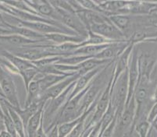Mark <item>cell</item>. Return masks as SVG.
<instances>
[{
    "label": "cell",
    "mask_w": 157,
    "mask_h": 137,
    "mask_svg": "<svg viewBox=\"0 0 157 137\" xmlns=\"http://www.w3.org/2000/svg\"><path fill=\"white\" fill-rule=\"evenodd\" d=\"M128 92V69L123 72L111 88V104L116 110L115 116L119 119L124 110Z\"/></svg>",
    "instance_id": "obj_1"
},
{
    "label": "cell",
    "mask_w": 157,
    "mask_h": 137,
    "mask_svg": "<svg viewBox=\"0 0 157 137\" xmlns=\"http://www.w3.org/2000/svg\"><path fill=\"white\" fill-rule=\"evenodd\" d=\"M0 85L2 88V97L10 104L14 109L22 108L20 104L18 93L12 75L0 65Z\"/></svg>",
    "instance_id": "obj_2"
},
{
    "label": "cell",
    "mask_w": 157,
    "mask_h": 137,
    "mask_svg": "<svg viewBox=\"0 0 157 137\" xmlns=\"http://www.w3.org/2000/svg\"><path fill=\"white\" fill-rule=\"evenodd\" d=\"M113 78L112 75L110 76V79L107 83V85L104 87V90L101 93L99 98L97 102L96 107L95 108V111L92 113V115L90 117V119L88 120V125L85 126H93L98 124L102 119V116L105 113L107 108L109 107V103L111 100V86H112Z\"/></svg>",
    "instance_id": "obj_3"
},
{
    "label": "cell",
    "mask_w": 157,
    "mask_h": 137,
    "mask_svg": "<svg viewBox=\"0 0 157 137\" xmlns=\"http://www.w3.org/2000/svg\"><path fill=\"white\" fill-rule=\"evenodd\" d=\"M54 8V7H53ZM60 17V23L66 28L76 33L79 36L86 38L88 36V31L86 28L78 18L76 13H68L60 9L54 8Z\"/></svg>",
    "instance_id": "obj_4"
},
{
    "label": "cell",
    "mask_w": 157,
    "mask_h": 137,
    "mask_svg": "<svg viewBox=\"0 0 157 137\" xmlns=\"http://www.w3.org/2000/svg\"><path fill=\"white\" fill-rule=\"evenodd\" d=\"M88 31H92L95 34H99L107 39L116 41V42H128V41L124 34L116 28L109 21V20L103 24L93 25Z\"/></svg>",
    "instance_id": "obj_5"
},
{
    "label": "cell",
    "mask_w": 157,
    "mask_h": 137,
    "mask_svg": "<svg viewBox=\"0 0 157 137\" xmlns=\"http://www.w3.org/2000/svg\"><path fill=\"white\" fill-rule=\"evenodd\" d=\"M128 98L125 107L129 104L131 100L134 97V93H135V87H136L137 83L138 80V76H139V68H138V52L135 50L134 48L132 54L130 58L129 65L128 68Z\"/></svg>",
    "instance_id": "obj_6"
},
{
    "label": "cell",
    "mask_w": 157,
    "mask_h": 137,
    "mask_svg": "<svg viewBox=\"0 0 157 137\" xmlns=\"http://www.w3.org/2000/svg\"><path fill=\"white\" fill-rule=\"evenodd\" d=\"M81 76V74L78 72V73L74 74V75L67 77L66 79L63 80H61L60 82H59L58 83L52 86V87L48 88L47 91H45V92L42 93V94H40L38 102L47 103V101H50V100L54 99V98H56V97H58L59 94H62V93L63 92L71 83L75 82Z\"/></svg>",
    "instance_id": "obj_7"
},
{
    "label": "cell",
    "mask_w": 157,
    "mask_h": 137,
    "mask_svg": "<svg viewBox=\"0 0 157 137\" xmlns=\"http://www.w3.org/2000/svg\"><path fill=\"white\" fill-rule=\"evenodd\" d=\"M134 48H135V45H133L132 43H129V45L123 51L122 53L118 55L114 60V67L112 73L113 82L111 88L113 87L116 81L118 79V77L125 70L128 69L130 58H131V55L132 54Z\"/></svg>",
    "instance_id": "obj_8"
},
{
    "label": "cell",
    "mask_w": 157,
    "mask_h": 137,
    "mask_svg": "<svg viewBox=\"0 0 157 137\" xmlns=\"http://www.w3.org/2000/svg\"><path fill=\"white\" fill-rule=\"evenodd\" d=\"M12 17L16 21H17V25L24 27V28H27L28 29L31 30V31L38 33V34H44V35L48 34H55V33H63V34H71L64 31V30L60 29V28L56 27V26L52 25V24H45V23L42 22H27V21L21 20L16 18V17ZM71 35H72V34H71Z\"/></svg>",
    "instance_id": "obj_9"
},
{
    "label": "cell",
    "mask_w": 157,
    "mask_h": 137,
    "mask_svg": "<svg viewBox=\"0 0 157 137\" xmlns=\"http://www.w3.org/2000/svg\"><path fill=\"white\" fill-rule=\"evenodd\" d=\"M107 65H108V64H107ZM107 65L99 66L98 67V68L93 69V70H91L89 71V72H86V73L83 74V75H81V76L77 80L76 82H75L74 88H73L72 91H71V94H70L69 98H68V101L71 100V98H74V97L76 96V95H78L80 92L84 91V90H85V88L93 81V80L95 79V77L100 73L101 72H102V71L104 70V68L106 67Z\"/></svg>",
    "instance_id": "obj_10"
},
{
    "label": "cell",
    "mask_w": 157,
    "mask_h": 137,
    "mask_svg": "<svg viewBox=\"0 0 157 137\" xmlns=\"http://www.w3.org/2000/svg\"><path fill=\"white\" fill-rule=\"evenodd\" d=\"M27 3L41 17L60 23V17L48 1H26Z\"/></svg>",
    "instance_id": "obj_11"
},
{
    "label": "cell",
    "mask_w": 157,
    "mask_h": 137,
    "mask_svg": "<svg viewBox=\"0 0 157 137\" xmlns=\"http://www.w3.org/2000/svg\"><path fill=\"white\" fill-rule=\"evenodd\" d=\"M101 87H102L101 85L97 84L93 80V82L91 84L89 88L85 92V95H84L83 98H82V101H81V108H80V111H81V113H85V111H88L95 103V101H96L97 98H98V96L102 93Z\"/></svg>",
    "instance_id": "obj_12"
},
{
    "label": "cell",
    "mask_w": 157,
    "mask_h": 137,
    "mask_svg": "<svg viewBox=\"0 0 157 137\" xmlns=\"http://www.w3.org/2000/svg\"><path fill=\"white\" fill-rule=\"evenodd\" d=\"M76 73H78V72H76ZM76 73L67 74V75H51V74H42L39 72L35 80H38L40 94H42V93L47 91L48 88L52 87V86H54L55 84L58 83L61 80L66 79L67 77L71 76H73Z\"/></svg>",
    "instance_id": "obj_13"
},
{
    "label": "cell",
    "mask_w": 157,
    "mask_h": 137,
    "mask_svg": "<svg viewBox=\"0 0 157 137\" xmlns=\"http://www.w3.org/2000/svg\"><path fill=\"white\" fill-rule=\"evenodd\" d=\"M45 39L52 45H63L67 43L80 44L85 41V38L79 35H71L63 33H55L45 35Z\"/></svg>",
    "instance_id": "obj_14"
},
{
    "label": "cell",
    "mask_w": 157,
    "mask_h": 137,
    "mask_svg": "<svg viewBox=\"0 0 157 137\" xmlns=\"http://www.w3.org/2000/svg\"><path fill=\"white\" fill-rule=\"evenodd\" d=\"M0 41L16 46L24 47L47 41L46 40H32L18 34H0Z\"/></svg>",
    "instance_id": "obj_15"
},
{
    "label": "cell",
    "mask_w": 157,
    "mask_h": 137,
    "mask_svg": "<svg viewBox=\"0 0 157 137\" xmlns=\"http://www.w3.org/2000/svg\"><path fill=\"white\" fill-rule=\"evenodd\" d=\"M1 55H2L3 58L8 60L12 65L15 66V68L19 71V75L21 71H24L29 68L35 67L33 65V64L31 63V62L28 61L26 59H24V58H21L19 56H17V55H15L9 51H2Z\"/></svg>",
    "instance_id": "obj_16"
},
{
    "label": "cell",
    "mask_w": 157,
    "mask_h": 137,
    "mask_svg": "<svg viewBox=\"0 0 157 137\" xmlns=\"http://www.w3.org/2000/svg\"><path fill=\"white\" fill-rule=\"evenodd\" d=\"M45 105H42L41 108H39L38 111L35 115H33L30 120L28 121V125L26 127V134L27 137H34V135L36 132L37 129L38 128V127L40 126V124L41 122L43 121L44 119V108H45Z\"/></svg>",
    "instance_id": "obj_17"
},
{
    "label": "cell",
    "mask_w": 157,
    "mask_h": 137,
    "mask_svg": "<svg viewBox=\"0 0 157 137\" xmlns=\"http://www.w3.org/2000/svg\"><path fill=\"white\" fill-rule=\"evenodd\" d=\"M111 44L98 45H85L81 46L74 50L70 55H83V56H92L94 57L97 54L100 53L102 50L110 45Z\"/></svg>",
    "instance_id": "obj_18"
},
{
    "label": "cell",
    "mask_w": 157,
    "mask_h": 137,
    "mask_svg": "<svg viewBox=\"0 0 157 137\" xmlns=\"http://www.w3.org/2000/svg\"><path fill=\"white\" fill-rule=\"evenodd\" d=\"M26 92L27 98L26 100H25V103H24V108H28V106H30L34 103L40 104L38 102V99H39L40 97V90L37 80H34L29 84Z\"/></svg>",
    "instance_id": "obj_19"
},
{
    "label": "cell",
    "mask_w": 157,
    "mask_h": 137,
    "mask_svg": "<svg viewBox=\"0 0 157 137\" xmlns=\"http://www.w3.org/2000/svg\"><path fill=\"white\" fill-rule=\"evenodd\" d=\"M46 103H40V104H38V103H34L32 105H31L30 106H28V108H22L21 109H17L15 110L17 114L19 115V116L21 117V120H22L23 123H24V127L26 128L27 125H28V121L30 120V118L33 116L36 113L37 111L39 110V108L42 106V105H45Z\"/></svg>",
    "instance_id": "obj_20"
},
{
    "label": "cell",
    "mask_w": 157,
    "mask_h": 137,
    "mask_svg": "<svg viewBox=\"0 0 157 137\" xmlns=\"http://www.w3.org/2000/svg\"><path fill=\"white\" fill-rule=\"evenodd\" d=\"M109 20L116 28L124 34V31H127L130 28L131 19L129 15L127 14H113L109 16ZM125 35V34H124Z\"/></svg>",
    "instance_id": "obj_21"
},
{
    "label": "cell",
    "mask_w": 157,
    "mask_h": 137,
    "mask_svg": "<svg viewBox=\"0 0 157 137\" xmlns=\"http://www.w3.org/2000/svg\"><path fill=\"white\" fill-rule=\"evenodd\" d=\"M113 43H120L116 41H110L104 37L101 36L99 34H95L91 31H88V36L85 38V41L79 44V47L85 46V45H105V44H113Z\"/></svg>",
    "instance_id": "obj_22"
},
{
    "label": "cell",
    "mask_w": 157,
    "mask_h": 137,
    "mask_svg": "<svg viewBox=\"0 0 157 137\" xmlns=\"http://www.w3.org/2000/svg\"><path fill=\"white\" fill-rule=\"evenodd\" d=\"M8 109H9V112L13 119V122L14 127H15L16 132H17L18 137H27L26 128L24 127L21 117L19 116L17 112L12 108L9 102H8Z\"/></svg>",
    "instance_id": "obj_23"
},
{
    "label": "cell",
    "mask_w": 157,
    "mask_h": 137,
    "mask_svg": "<svg viewBox=\"0 0 157 137\" xmlns=\"http://www.w3.org/2000/svg\"><path fill=\"white\" fill-rule=\"evenodd\" d=\"M136 132L138 137H148L151 131V124L148 122L147 118H139L133 126V130Z\"/></svg>",
    "instance_id": "obj_24"
},
{
    "label": "cell",
    "mask_w": 157,
    "mask_h": 137,
    "mask_svg": "<svg viewBox=\"0 0 157 137\" xmlns=\"http://www.w3.org/2000/svg\"><path fill=\"white\" fill-rule=\"evenodd\" d=\"M82 118V115L80 118H77L75 120H73L71 122H64V123L59 124L57 125V131H58V136L59 137H67L71 131L75 128L77 125L80 122V121Z\"/></svg>",
    "instance_id": "obj_25"
},
{
    "label": "cell",
    "mask_w": 157,
    "mask_h": 137,
    "mask_svg": "<svg viewBox=\"0 0 157 137\" xmlns=\"http://www.w3.org/2000/svg\"><path fill=\"white\" fill-rule=\"evenodd\" d=\"M39 72H38V68L36 67H32V68H29L28 69H25L24 71H21L20 72V76L22 78L23 81H24V87L27 91L29 84L32 82L36 78L37 76L38 75Z\"/></svg>",
    "instance_id": "obj_26"
},
{
    "label": "cell",
    "mask_w": 157,
    "mask_h": 137,
    "mask_svg": "<svg viewBox=\"0 0 157 137\" xmlns=\"http://www.w3.org/2000/svg\"><path fill=\"white\" fill-rule=\"evenodd\" d=\"M92 58V56H83V55H69L66 57H60V59L56 64H63L68 65H78L85 60Z\"/></svg>",
    "instance_id": "obj_27"
},
{
    "label": "cell",
    "mask_w": 157,
    "mask_h": 137,
    "mask_svg": "<svg viewBox=\"0 0 157 137\" xmlns=\"http://www.w3.org/2000/svg\"><path fill=\"white\" fill-rule=\"evenodd\" d=\"M6 4L9 5L10 6L13 7V8L18 9L20 11H23V12L35 14V15L40 16L38 13L35 10H34L28 3L26 1H3Z\"/></svg>",
    "instance_id": "obj_28"
},
{
    "label": "cell",
    "mask_w": 157,
    "mask_h": 137,
    "mask_svg": "<svg viewBox=\"0 0 157 137\" xmlns=\"http://www.w3.org/2000/svg\"><path fill=\"white\" fill-rule=\"evenodd\" d=\"M59 59H60V56H49L41 58V59L37 60V61H35V62H31V63L33 64L34 66L36 67L37 68H40L56 64L57 62H59Z\"/></svg>",
    "instance_id": "obj_29"
},
{
    "label": "cell",
    "mask_w": 157,
    "mask_h": 137,
    "mask_svg": "<svg viewBox=\"0 0 157 137\" xmlns=\"http://www.w3.org/2000/svg\"><path fill=\"white\" fill-rule=\"evenodd\" d=\"M81 7L86 10L92 11V12L99 13H103L102 11L101 10V9L99 8L98 4L96 3L95 1H89V0H81V1H78ZM104 14V13H103Z\"/></svg>",
    "instance_id": "obj_30"
},
{
    "label": "cell",
    "mask_w": 157,
    "mask_h": 137,
    "mask_svg": "<svg viewBox=\"0 0 157 137\" xmlns=\"http://www.w3.org/2000/svg\"><path fill=\"white\" fill-rule=\"evenodd\" d=\"M157 118V102H155V105L152 106V108H151V110L148 112V115L147 116V120L148 122L150 124H152V122L155 121Z\"/></svg>",
    "instance_id": "obj_31"
},
{
    "label": "cell",
    "mask_w": 157,
    "mask_h": 137,
    "mask_svg": "<svg viewBox=\"0 0 157 137\" xmlns=\"http://www.w3.org/2000/svg\"><path fill=\"white\" fill-rule=\"evenodd\" d=\"M47 137H59L58 136V131H57V125L52 127L50 130L47 132Z\"/></svg>",
    "instance_id": "obj_32"
},
{
    "label": "cell",
    "mask_w": 157,
    "mask_h": 137,
    "mask_svg": "<svg viewBox=\"0 0 157 137\" xmlns=\"http://www.w3.org/2000/svg\"><path fill=\"white\" fill-rule=\"evenodd\" d=\"M0 137H12L9 132H7L6 130L2 131L0 132Z\"/></svg>",
    "instance_id": "obj_33"
},
{
    "label": "cell",
    "mask_w": 157,
    "mask_h": 137,
    "mask_svg": "<svg viewBox=\"0 0 157 137\" xmlns=\"http://www.w3.org/2000/svg\"><path fill=\"white\" fill-rule=\"evenodd\" d=\"M3 130H5V128H4V125L3 123H2V121H1V122H0V132Z\"/></svg>",
    "instance_id": "obj_34"
},
{
    "label": "cell",
    "mask_w": 157,
    "mask_h": 137,
    "mask_svg": "<svg viewBox=\"0 0 157 137\" xmlns=\"http://www.w3.org/2000/svg\"><path fill=\"white\" fill-rule=\"evenodd\" d=\"M2 117H3V112H2V107H1V105H0V119L2 120Z\"/></svg>",
    "instance_id": "obj_35"
},
{
    "label": "cell",
    "mask_w": 157,
    "mask_h": 137,
    "mask_svg": "<svg viewBox=\"0 0 157 137\" xmlns=\"http://www.w3.org/2000/svg\"><path fill=\"white\" fill-rule=\"evenodd\" d=\"M154 100H155V102H157V87L156 88H155V94H154Z\"/></svg>",
    "instance_id": "obj_36"
},
{
    "label": "cell",
    "mask_w": 157,
    "mask_h": 137,
    "mask_svg": "<svg viewBox=\"0 0 157 137\" xmlns=\"http://www.w3.org/2000/svg\"><path fill=\"white\" fill-rule=\"evenodd\" d=\"M0 96L2 97V88H1V85H0Z\"/></svg>",
    "instance_id": "obj_37"
},
{
    "label": "cell",
    "mask_w": 157,
    "mask_h": 137,
    "mask_svg": "<svg viewBox=\"0 0 157 137\" xmlns=\"http://www.w3.org/2000/svg\"><path fill=\"white\" fill-rule=\"evenodd\" d=\"M1 13H2V12H1V10H0V14H1Z\"/></svg>",
    "instance_id": "obj_38"
}]
</instances>
